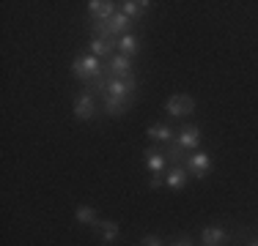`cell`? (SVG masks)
<instances>
[{
  "instance_id": "23",
  "label": "cell",
  "mask_w": 258,
  "mask_h": 246,
  "mask_svg": "<svg viewBox=\"0 0 258 246\" xmlns=\"http://www.w3.org/2000/svg\"><path fill=\"white\" fill-rule=\"evenodd\" d=\"M250 246H258V241H253V243H250Z\"/></svg>"
},
{
  "instance_id": "6",
  "label": "cell",
  "mask_w": 258,
  "mask_h": 246,
  "mask_svg": "<svg viewBox=\"0 0 258 246\" xmlns=\"http://www.w3.org/2000/svg\"><path fill=\"white\" fill-rule=\"evenodd\" d=\"M107 71H110V77H115V79L132 77V58H126V55L115 52L113 58L107 60Z\"/></svg>"
},
{
  "instance_id": "4",
  "label": "cell",
  "mask_w": 258,
  "mask_h": 246,
  "mask_svg": "<svg viewBox=\"0 0 258 246\" xmlns=\"http://www.w3.org/2000/svg\"><path fill=\"white\" fill-rule=\"evenodd\" d=\"M184 167H187V172H192L195 178H206L209 170H212V156H209L206 151H192L187 156V162H184Z\"/></svg>"
},
{
  "instance_id": "24",
  "label": "cell",
  "mask_w": 258,
  "mask_h": 246,
  "mask_svg": "<svg viewBox=\"0 0 258 246\" xmlns=\"http://www.w3.org/2000/svg\"><path fill=\"white\" fill-rule=\"evenodd\" d=\"M201 246H204V243H201Z\"/></svg>"
},
{
  "instance_id": "3",
  "label": "cell",
  "mask_w": 258,
  "mask_h": 246,
  "mask_svg": "<svg viewBox=\"0 0 258 246\" xmlns=\"http://www.w3.org/2000/svg\"><path fill=\"white\" fill-rule=\"evenodd\" d=\"M115 6H118V3H113V0H91V3H88L91 22H102V25H107L115 14H118V9H115Z\"/></svg>"
},
{
  "instance_id": "5",
  "label": "cell",
  "mask_w": 258,
  "mask_h": 246,
  "mask_svg": "<svg viewBox=\"0 0 258 246\" xmlns=\"http://www.w3.org/2000/svg\"><path fill=\"white\" fill-rule=\"evenodd\" d=\"M143 162H146V170H149L151 175H165V172H168V156H165V151L157 145L146 148Z\"/></svg>"
},
{
  "instance_id": "1",
  "label": "cell",
  "mask_w": 258,
  "mask_h": 246,
  "mask_svg": "<svg viewBox=\"0 0 258 246\" xmlns=\"http://www.w3.org/2000/svg\"><path fill=\"white\" fill-rule=\"evenodd\" d=\"M72 74H75L77 79H83L85 85H94L96 79L104 77V63L99 58H94V55H77L75 60H72Z\"/></svg>"
},
{
  "instance_id": "15",
  "label": "cell",
  "mask_w": 258,
  "mask_h": 246,
  "mask_svg": "<svg viewBox=\"0 0 258 246\" xmlns=\"http://www.w3.org/2000/svg\"><path fill=\"white\" fill-rule=\"evenodd\" d=\"M115 49H118L121 55H126V58H135V55L140 52V39L135 33H124L118 39V44H115Z\"/></svg>"
},
{
  "instance_id": "8",
  "label": "cell",
  "mask_w": 258,
  "mask_h": 246,
  "mask_svg": "<svg viewBox=\"0 0 258 246\" xmlns=\"http://www.w3.org/2000/svg\"><path fill=\"white\" fill-rule=\"evenodd\" d=\"M115 44H118V39H99V36H94V39H91V44H88V49H91V55H94V58L110 60L115 55L113 52Z\"/></svg>"
},
{
  "instance_id": "7",
  "label": "cell",
  "mask_w": 258,
  "mask_h": 246,
  "mask_svg": "<svg viewBox=\"0 0 258 246\" xmlns=\"http://www.w3.org/2000/svg\"><path fill=\"white\" fill-rule=\"evenodd\" d=\"M176 143H179L184 151H195V148L201 145V129L195 126V123H184L181 132L176 134Z\"/></svg>"
},
{
  "instance_id": "22",
  "label": "cell",
  "mask_w": 258,
  "mask_h": 246,
  "mask_svg": "<svg viewBox=\"0 0 258 246\" xmlns=\"http://www.w3.org/2000/svg\"><path fill=\"white\" fill-rule=\"evenodd\" d=\"M170 246H192V241H189L187 235H181V238H176V241L170 243Z\"/></svg>"
},
{
  "instance_id": "12",
  "label": "cell",
  "mask_w": 258,
  "mask_h": 246,
  "mask_svg": "<svg viewBox=\"0 0 258 246\" xmlns=\"http://www.w3.org/2000/svg\"><path fill=\"white\" fill-rule=\"evenodd\" d=\"M129 28H132V20H129L126 14H121V11L107 22V33H110V39H121L124 33H132Z\"/></svg>"
},
{
  "instance_id": "14",
  "label": "cell",
  "mask_w": 258,
  "mask_h": 246,
  "mask_svg": "<svg viewBox=\"0 0 258 246\" xmlns=\"http://www.w3.org/2000/svg\"><path fill=\"white\" fill-rule=\"evenodd\" d=\"M146 137H151L154 143H173V140H176V132L168 126V123H154V126H149Z\"/></svg>"
},
{
  "instance_id": "17",
  "label": "cell",
  "mask_w": 258,
  "mask_h": 246,
  "mask_svg": "<svg viewBox=\"0 0 258 246\" xmlns=\"http://www.w3.org/2000/svg\"><path fill=\"white\" fill-rule=\"evenodd\" d=\"M94 230L96 232H99V238H102V241L104 243H113V241H118V224H115V221H107V219H99V221H96V224H94Z\"/></svg>"
},
{
  "instance_id": "18",
  "label": "cell",
  "mask_w": 258,
  "mask_h": 246,
  "mask_svg": "<svg viewBox=\"0 0 258 246\" xmlns=\"http://www.w3.org/2000/svg\"><path fill=\"white\" fill-rule=\"evenodd\" d=\"M165 156H168V164H170V167L187 162V153H184V148L176 143V140H173V143H168V148H165Z\"/></svg>"
},
{
  "instance_id": "11",
  "label": "cell",
  "mask_w": 258,
  "mask_h": 246,
  "mask_svg": "<svg viewBox=\"0 0 258 246\" xmlns=\"http://www.w3.org/2000/svg\"><path fill=\"white\" fill-rule=\"evenodd\" d=\"M225 241H228V230L225 227H206L204 232H201V243L204 246H225Z\"/></svg>"
},
{
  "instance_id": "9",
  "label": "cell",
  "mask_w": 258,
  "mask_h": 246,
  "mask_svg": "<svg viewBox=\"0 0 258 246\" xmlns=\"http://www.w3.org/2000/svg\"><path fill=\"white\" fill-rule=\"evenodd\" d=\"M96 112V101H94V93H80L75 98V118L77 120H91Z\"/></svg>"
},
{
  "instance_id": "16",
  "label": "cell",
  "mask_w": 258,
  "mask_h": 246,
  "mask_svg": "<svg viewBox=\"0 0 258 246\" xmlns=\"http://www.w3.org/2000/svg\"><path fill=\"white\" fill-rule=\"evenodd\" d=\"M129 104H132V96L129 98H115V96H104V112L113 115V118H118V115H124L129 109Z\"/></svg>"
},
{
  "instance_id": "19",
  "label": "cell",
  "mask_w": 258,
  "mask_h": 246,
  "mask_svg": "<svg viewBox=\"0 0 258 246\" xmlns=\"http://www.w3.org/2000/svg\"><path fill=\"white\" fill-rule=\"evenodd\" d=\"M75 216H77L80 224H91V227H94L96 221H99V216H96V211H94V208H88V205H80L77 211H75Z\"/></svg>"
},
{
  "instance_id": "21",
  "label": "cell",
  "mask_w": 258,
  "mask_h": 246,
  "mask_svg": "<svg viewBox=\"0 0 258 246\" xmlns=\"http://www.w3.org/2000/svg\"><path fill=\"white\" fill-rule=\"evenodd\" d=\"M149 186H151V189H159V186H165V175H151Z\"/></svg>"
},
{
  "instance_id": "10",
  "label": "cell",
  "mask_w": 258,
  "mask_h": 246,
  "mask_svg": "<svg viewBox=\"0 0 258 246\" xmlns=\"http://www.w3.org/2000/svg\"><path fill=\"white\" fill-rule=\"evenodd\" d=\"M187 178H189L187 167H184V164H176V167H170L165 172V186H168L170 192H179V189L187 186Z\"/></svg>"
},
{
  "instance_id": "20",
  "label": "cell",
  "mask_w": 258,
  "mask_h": 246,
  "mask_svg": "<svg viewBox=\"0 0 258 246\" xmlns=\"http://www.w3.org/2000/svg\"><path fill=\"white\" fill-rule=\"evenodd\" d=\"M143 246H165V243H162V238H157V235H146Z\"/></svg>"
},
{
  "instance_id": "2",
  "label": "cell",
  "mask_w": 258,
  "mask_h": 246,
  "mask_svg": "<svg viewBox=\"0 0 258 246\" xmlns=\"http://www.w3.org/2000/svg\"><path fill=\"white\" fill-rule=\"evenodd\" d=\"M192 109H195V98L184 96V93H176L165 101V112L170 118H187V115H192Z\"/></svg>"
},
{
  "instance_id": "13",
  "label": "cell",
  "mask_w": 258,
  "mask_h": 246,
  "mask_svg": "<svg viewBox=\"0 0 258 246\" xmlns=\"http://www.w3.org/2000/svg\"><path fill=\"white\" fill-rule=\"evenodd\" d=\"M118 6H121V14H126L129 20H138V17H143L146 11L151 9L149 0H124V3H118Z\"/></svg>"
}]
</instances>
